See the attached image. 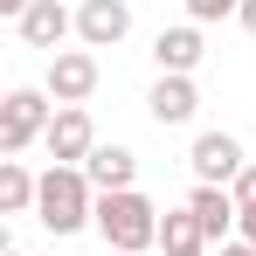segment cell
Listing matches in <instances>:
<instances>
[{
    "label": "cell",
    "instance_id": "obj_4",
    "mask_svg": "<svg viewBox=\"0 0 256 256\" xmlns=\"http://www.w3.org/2000/svg\"><path fill=\"white\" fill-rule=\"evenodd\" d=\"M187 166H194L201 187H236L242 166H250V152H242V138H236V132H201V138H194V152H187Z\"/></svg>",
    "mask_w": 256,
    "mask_h": 256
},
{
    "label": "cell",
    "instance_id": "obj_16",
    "mask_svg": "<svg viewBox=\"0 0 256 256\" xmlns=\"http://www.w3.org/2000/svg\"><path fill=\"white\" fill-rule=\"evenodd\" d=\"M228 194H236V208H256V160H250V166H242V180H236Z\"/></svg>",
    "mask_w": 256,
    "mask_h": 256
},
{
    "label": "cell",
    "instance_id": "obj_5",
    "mask_svg": "<svg viewBox=\"0 0 256 256\" xmlns=\"http://www.w3.org/2000/svg\"><path fill=\"white\" fill-rule=\"evenodd\" d=\"M48 160L56 166H84L90 152H97V125H90V111L84 104H56V125H48Z\"/></svg>",
    "mask_w": 256,
    "mask_h": 256
},
{
    "label": "cell",
    "instance_id": "obj_11",
    "mask_svg": "<svg viewBox=\"0 0 256 256\" xmlns=\"http://www.w3.org/2000/svg\"><path fill=\"white\" fill-rule=\"evenodd\" d=\"M146 111H152V125H187V118L201 111L194 76H160V84L146 90Z\"/></svg>",
    "mask_w": 256,
    "mask_h": 256
},
{
    "label": "cell",
    "instance_id": "obj_15",
    "mask_svg": "<svg viewBox=\"0 0 256 256\" xmlns=\"http://www.w3.org/2000/svg\"><path fill=\"white\" fill-rule=\"evenodd\" d=\"M228 14H242V0H187V21L201 28V21H228Z\"/></svg>",
    "mask_w": 256,
    "mask_h": 256
},
{
    "label": "cell",
    "instance_id": "obj_19",
    "mask_svg": "<svg viewBox=\"0 0 256 256\" xmlns=\"http://www.w3.org/2000/svg\"><path fill=\"white\" fill-rule=\"evenodd\" d=\"M242 242H256V208H242V228H236Z\"/></svg>",
    "mask_w": 256,
    "mask_h": 256
},
{
    "label": "cell",
    "instance_id": "obj_7",
    "mask_svg": "<svg viewBox=\"0 0 256 256\" xmlns=\"http://www.w3.org/2000/svg\"><path fill=\"white\" fill-rule=\"evenodd\" d=\"M14 35H21L28 48H48V56H62V42L76 35V14H70L62 0H35V7L14 21Z\"/></svg>",
    "mask_w": 256,
    "mask_h": 256
},
{
    "label": "cell",
    "instance_id": "obj_10",
    "mask_svg": "<svg viewBox=\"0 0 256 256\" xmlns=\"http://www.w3.org/2000/svg\"><path fill=\"white\" fill-rule=\"evenodd\" d=\"M201 28L194 21H180V28H160V42H152V62H160V76H194L201 70Z\"/></svg>",
    "mask_w": 256,
    "mask_h": 256
},
{
    "label": "cell",
    "instance_id": "obj_6",
    "mask_svg": "<svg viewBox=\"0 0 256 256\" xmlns=\"http://www.w3.org/2000/svg\"><path fill=\"white\" fill-rule=\"evenodd\" d=\"M42 90L56 97V104H84L90 90H97V56H90V48H62V56H48Z\"/></svg>",
    "mask_w": 256,
    "mask_h": 256
},
{
    "label": "cell",
    "instance_id": "obj_18",
    "mask_svg": "<svg viewBox=\"0 0 256 256\" xmlns=\"http://www.w3.org/2000/svg\"><path fill=\"white\" fill-rule=\"evenodd\" d=\"M28 7H35V0H0V14H7V21H21Z\"/></svg>",
    "mask_w": 256,
    "mask_h": 256
},
{
    "label": "cell",
    "instance_id": "obj_20",
    "mask_svg": "<svg viewBox=\"0 0 256 256\" xmlns=\"http://www.w3.org/2000/svg\"><path fill=\"white\" fill-rule=\"evenodd\" d=\"M236 21H242V28L256 35V0H242V14H236Z\"/></svg>",
    "mask_w": 256,
    "mask_h": 256
},
{
    "label": "cell",
    "instance_id": "obj_12",
    "mask_svg": "<svg viewBox=\"0 0 256 256\" xmlns=\"http://www.w3.org/2000/svg\"><path fill=\"white\" fill-rule=\"evenodd\" d=\"M84 173H90L97 194H125V187H138V152L132 146H97L84 160Z\"/></svg>",
    "mask_w": 256,
    "mask_h": 256
},
{
    "label": "cell",
    "instance_id": "obj_2",
    "mask_svg": "<svg viewBox=\"0 0 256 256\" xmlns=\"http://www.w3.org/2000/svg\"><path fill=\"white\" fill-rule=\"evenodd\" d=\"M97 236H104V250H152L160 242V208L138 194V187H125V194H97Z\"/></svg>",
    "mask_w": 256,
    "mask_h": 256
},
{
    "label": "cell",
    "instance_id": "obj_22",
    "mask_svg": "<svg viewBox=\"0 0 256 256\" xmlns=\"http://www.w3.org/2000/svg\"><path fill=\"white\" fill-rule=\"evenodd\" d=\"M104 256H125V250H104Z\"/></svg>",
    "mask_w": 256,
    "mask_h": 256
},
{
    "label": "cell",
    "instance_id": "obj_9",
    "mask_svg": "<svg viewBox=\"0 0 256 256\" xmlns=\"http://www.w3.org/2000/svg\"><path fill=\"white\" fill-rule=\"evenodd\" d=\"M132 35V7L125 0H84L76 7V42L84 48H118Z\"/></svg>",
    "mask_w": 256,
    "mask_h": 256
},
{
    "label": "cell",
    "instance_id": "obj_14",
    "mask_svg": "<svg viewBox=\"0 0 256 256\" xmlns=\"http://www.w3.org/2000/svg\"><path fill=\"white\" fill-rule=\"evenodd\" d=\"M160 250H208V236H201L194 208H173V214H160Z\"/></svg>",
    "mask_w": 256,
    "mask_h": 256
},
{
    "label": "cell",
    "instance_id": "obj_1",
    "mask_svg": "<svg viewBox=\"0 0 256 256\" xmlns=\"http://www.w3.org/2000/svg\"><path fill=\"white\" fill-rule=\"evenodd\" d=\"M35 222L48 236H76L97 222V187H90L84 166H48L42 173V201H35Z\"/></svg>",
    "mask_w": 256,
    "mask_h": 256
},
{
    "label": "cell",
    "instance_id": "obj_21",
    "mask_svg": "<svg viewBox=\"0 0 256 256\" xmlns=\"http://www.w3.org/2000/svg\"><path fill=\"white\" fill-rule=\"evenodd\" d=\"M166 256H208V250H166Z\"/></svg>",
    "mask_w": 256,
    "mask_h": 256
},
{
    "label": "cell",
    "instance_id": "obj_17",
    "mask_svg": "<svg viewBox=\"0 0 256 256\" xmlns=\"http://www.w3.org/2000/svg\"><path fill=\"white\" fill-rule=\"evenodd\" d=\"M214 256H256V242H242V236H236V242H222Z\"/></svg>",
    "mask_w": 256,
    "mask_h": 256
},
{
    "label": "cell",
    "instance_id": "obj_3",
    "mask_svg": "<svg viewBox=\"0 0 256 256\" xmlns=\"http://www.w3.org/2000/svg\"><path fill=\"white\" fill-rule=\"evenodd\" d=\"M48 125H56L48 90H35V84L7 90V104H0V152H7V160H21L35 138H48Z\"/></svg>",
    "mask_w": 256,
    "mask_h": 256
},
{
    "label": "cell",
    "instance_id": "obj_8",
    "mask_svg": "<svg viewBox=\"0 0 256 256\" xmlns=\"http://www.w3.org/2000/svg\"><path fill=\"white\" fill-rule=\"evenodd\" d=\"M187 208H194V222H201L208 250L236 242V228H242V208H236V194H228V187H194V194H187Z\"/></svg>",
    "mask_w": 256,
    "mask_h": 256
},
{
    "label": "cell",
    "instance_id": "obj_23",
    "mask_svg": "<svg viewBox=\"0 0 256 256\" xmlns=\"http://www.w3.org/2000/svg\"><path fill=\"white\" fill-rule=\"evenodd\" d=\"M7 256H21V250H7Z\"/></svg>",
    "mask_w": 256,
    "mask_h": 256
},
{
    "label": "cell",
    "instance_id": "obj_13",
    "mask_svg": "<svg viewBox=\"0 0 256 256\" xmlns=\"http://www.w3.org/2000/svg\"><path fill=\"white\" fill-rule=\"evenodd\" d=\"M35 201H42V180L21 160H0V214H28Z\"/></svg>",
    "mask_w": 256,
    "mask_h": 256
}]
</instances>
